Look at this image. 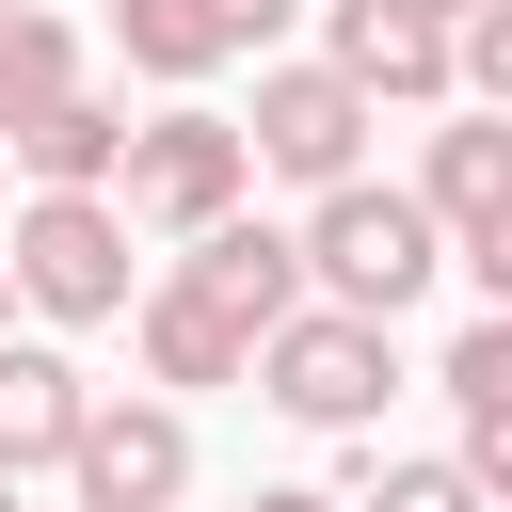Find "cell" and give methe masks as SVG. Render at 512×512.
<instances>
[{
  "instance_id": "9",
  "label": "cell",
  "mask_w": 512,
  "mask_h": 512,
  "mask_svg": "<svg viewBox=\"0 0 512 512\" xmlns=\"http://www.w3.org/2000/svg\"><path fill=\"white\" fill-rule=\"evenodd\" d=\"M320 64H336L368 112H448V32H416V16H368V0H336Z\"/></svg>"
},
{
  "instance_id": "1",
  "label": "cell",
  "mask_w": 512,
  "mask_h": 512,
  "mask_svg": "<svg viewBox=\"0 0 512 512\" xmlns=\"http://www.w3.org/2000/svg\"><path fill=\"white\" fill-rule=\"evenodd\" d=\"M288 256H304V304L384 320V336H400V320L432 304V272H448V240H432V208H416L400 176H336V192H304Z\"/></svg>"
},
{
  "instance_id": "11",
  "label": "cell",
  "mask_w": 512,
  "mask_h": 512,
  "mask_svg": "<svg viewBox=\"0 0 512 512\" xmlns=\"http://www.w3.org/2000/svg\"><path fill=\"white\" fill-rule=\"evenodd\" d=\"M0 160H16L32 192H112V160H128V96H96V80H80V96H48Z\"/></svg>"
},
{
  "instance_id": "13",
  "label": "cell",
  "mask_w": 512,
  "mask_h": 512,
  "mask_svg": "<svg viewBox=\"0 0 512 512\" xmlns=\"http://www.w3.org/2000/svg\"><path fill=\"white\" fill-rule=\"evenodd\" d=\"M352 448V480H336V512H496L448 448H384V432H336Z\"/></svg>"
},
{
  "instance_id": "10",
  "label": "cell",
  "mask_w": 512,
  "mask_h": 512,
  "mask_svg": "<svg viewBox=\"0 0 512 512\" xmlns=\"http://www.w3.org/2000/svg\"><path fill=\"white\" fill-rule=\"evenodd\" d=\"M128 352H144V384H176V400H208V384H240V368H256V336H240V320H208L176 272H160V288H128Z\"/></svg>"
},
{
  "instance_id": "18",
  "label": "cell",
  "mask_w": 512,
  "mask_h": 512,
  "mask_svg": "<svg viewBox=\"0 0 512 512\" xmlns=\"http://www.w3.org/2000/svg\"><path fill=\"white\" fill-rule=\"evenodd\" d=\"M256 512H336V496H320V480H272V496H256Z\"/></svg>"
},
{
  "instance_id": "14",
  "label": "cell",
  "mask_w": 512,
  "mask_h": 512,
  "mask_svg": "<svg viewBox=\"0 0 512 512\" xmlns=\"http://www.w3.org/2000/svg\"><path fill=\"white\" fill-rule=\"evenodd\" d=\"M48 96H80V32H64L48 0H0V144H16Z\"/></svg>"
},
{
  "instance_id": "16",
  "label": "cell",
  "mask_w": 512,
  "mask_h": 512,
  "mask_svg": "<svg viewBox=\"0 0 512 512\" xmlns=\"http://www.w3.org/2000/svg\"><path fill=\"white\" fill-rule=\"evenodd\" d=\"M288 16L304 0H224V48H288Z\"/></svg>"
},
{
  "instance_id": "22",
  "label": "cell",
  "mask_w": 512,
  "mask_h": 512,
  "mask_svg": "<svg viewBox=\"0 0 512 512\" xmlns=\"http://www.w3.org/2000/svg\"><path fill=\"white\" fill-rule=\"evenodd\" d=\"M48 16H64V0H48Z\"/></svg>"
},
{
  "instance_id": "17",
  "label": "cell",
  "mask_w": 512,
  "mask_h": 512,
  "mask_svg": "<svg viewBox=\"0 0 512 512\" xmlns=\"http://www.w3.org/2000/svg\"><path fill=\"white\" fill-rule=\"evenodd\" d=\"M368 16H416V32H448V16H464V0H368Z\"/></svg>"
},
{
  "instance_id": "7",
  "label": "cell",
  "mask_w": 512,
  "mask_h": 512,
  "mask_svg": "<svg viewBox=\"0 0 512 512\" xmlns=\"http://www.w3.org/2000/svg\"><path fill=\"white\" fill-rule=\"evenodd\" d=\"M176 288H192L208 320H240V336H272V320L304 304V256H288V224H256V208H224V224H192V240H176Z\"/></svg>"
},
{
  "instance_id": "2",
  "label": "cell",
  "mask_w": 512,
  "mask_h": 512,
  "mask_svg": "<svg viewBox=\"0 0 512 512\" xmlns=\"http://www.w3.org/2000/svg\"><path fill=\"white\" fill-rule=\"evenodd\" d=\"M288 432H384V400H400V336L384 320H336V304H288L272 336H256V368H240Z\"/></svg>"
},
{
  "instance_id": "15",
  "label": "cell",
  "mask_w": 512,
  "mask_h": 512,
  "mask_svg": "<svg viewBox=\"0 0 512 512\" xmlns=\"http://www.w3.org/2000/svg\"><path fill=\"white\" fill-rule=\"evenodd\" d=\"M432 384H448L464 416H512V304H480V320L448 336V368H432Z\"/></svg>"
},
{
  "instance_id": "21",
  "label": "cell",
  "mask_w": 512,
  "mask_h": 512,
  "mask_svg": "<svg viewBox=\"0 0 512 512\" xmlns=\"http://www.w3.org/2000/svg\"><path fill=\"white\" fill-rule=\"evenodd\" d=\"M0 176H16V160H0Z\"/></svg>"
},
{
  "instance_id": "12",
  "label": "cell",
  "mask_w": 512,
  "mask_h": 512,
  "mask_svg": "<svg viewBox=\"0 0 512 512\" xmlns=\"http://www.w3.org/2000/svg\"><path fill=\"white\" fill-rule=\"evenodd\" d=\"M112 48H128L160 96H192V80L240 64V48H224V0H112Z\"/></svg>"
},
{
  "instance_id": "20",
  "label": "cell",
  "mask_w": 512,
  "mask_h": 512,
  "mask_svg": "<svg viewBox=\"0 0 512 512\" xmlns=\"http://www.w3.org/2000/svg\"><path fill=\"white\" fill-rule=\"evenodd\" d=\"M0 512H16V480H0Z\"/></svg>"
},
{
  "instance_id": "19",
  "label": "cell",
  "mask_w": 512,
  "mask_h": 512,
  "mask_svg": "<svg viewBox=\"0 0 512 512\" xmlns=\"http://www.w3.org/2000/svg\"><path fill=\"white\" fill-rule=\"evenodd\" d=\"M0 336H16V288H0Z\"/></svg>"
},
{
  "instance_id": "4",
  "label": "cell",
  "mask_w": 512,
  "mask_h": 512,
  "mask_svg": "<svg viewBox=\"0 0 512 512\" xmlns=\"http://www.w3.org/2000/svg\"><path fill=\"white\" fill-rule=\"evenodd\" d=\"M224 128H240V160H256V176L336 192V176H368V128H384V112L304 48V64H256V112H224Z\"/></svg>"
},
{
  "instance_id": "8",
  "label": "cell",
  "mask_w": 512,
  "mask_h": 512,
  "mask_svg": "<svg viewBox=\"0 0 512 512\" xmlns=\"http://www.w3.org/2000/svg\"><path fill=\"white\" fill-rule=\"evenodd\" d=\"M80 416H96V368H80L64 336H0V480L64 464V448H80Z\"/></svg>"
},
{
  "instance_id": "6",
  "label": "cell",
  "mask_w": 512,
  "mask_h": 512,
  "mask_svg": "<svg viewBox=\"0 0 512 512\" xmlns=\"http://www.w3.org/2000/svg\"><path fill=\"white\" fill-rule=\"evenodd\" d=\"M64 496H80V512H176V496H192V416L96 384V416H80V448H64Z\"/></svg>"
},
{
  "instance_id": "3",
  "label": "cell",
  "mask_w": 512,
  "mask_h": 512,
  "mask_svg": "<svg viewBox=\"0 0 512 512\" xmlns=\"http://www.w3.org/2000/svg\"><path fill=\"white\" fill-rule=\"evenodd\" d=\"M0 288H16L32 320H64V336H80V320H128V288H144V272H128V208H112V192H32V208L0 224Z\"/></svg>"
},
{
  "instance_id": "5",
  "label": "cell",
  "mask_w": 512,
  "mask_h": 512,
  "mask_svg": "<svg viewBox=\"0 0 512 512\" xmlns=\"http://www.w3.org/2000/svg\"><path fill=\"white\" fill-rule=\"evenodd\" d=\"M256 192V160H240V128L208 112V96H176V112H144L128 128V160H112V208L128 224H160V240H192V224H224Z\"/></svg>"
}]
</instances>
